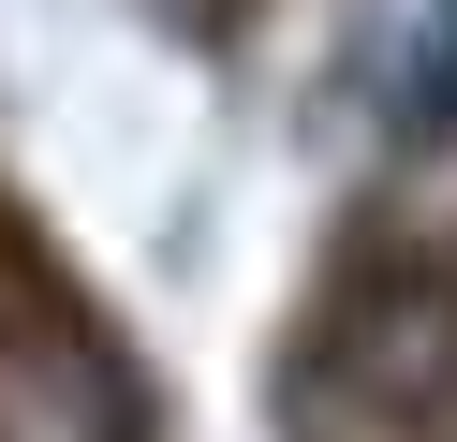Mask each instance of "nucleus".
Segmentation results:
<instances>
[{
    "mask_svg": "<svg viewBox=\"0 0 457 442\" xmlns=\"http://www.w3.org/2000/svg\"><path fill=\"white\" fill-rule=\"evenodd\" d=\"M369 59H384V88L413 118H457V0H384V45Z\"/></svg>",
    "mask_w": 457,
    "mask_h": 442,
    "instance_id": "f257e3e1",
    "label": "nucleus"
}]
</instances>
